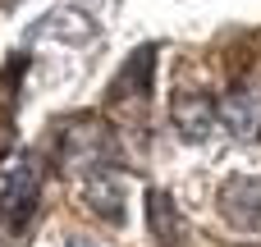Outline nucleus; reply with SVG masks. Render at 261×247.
Segmentation results:
<instances>
[{
    "label": "nucleus",
    "instance_id": "5",
    "mask_svg": "<svg viewBox=\"0 0 261 247\" xmlns=\"http://www.w3.org/2000/svg\"><path fill=\"white\" fill-rule=\"evenodd\" d=\"M174 124H179V133L188 142H202L206 128L216 124V101H206V96H179L174 101Z\"/></svg>",
    "mask_w": 261,
    "mask_h": 247
},
{
    "label": "nucleus",
    "instance_id": "10",
    "mask_svg": "<svg viewBox=\"0 0 261 247\" xmlns=\"http://www.w3.org/2000/svg\"><path fill=\"white\" fill-rule=\"evenodd\" d=\"M73 247H96V243H87V238H78V243H73Z\"/></svg>",
    "mask_w": 261,
    "mask_h": 247
},
{
    "label": "nucleus",
    "instance_id": "7",
    "mask_svg": "<svg viewBox=\"0 0 261 247\" xmlns=\"http://www.w3.org/2000/svg\"><path fill=\"white\" fill-rule=\"evenodd\" d=\"M147 215H151V234L161 238V247H184V220H179L170 193H151L147 197Z\"/></svg>",
    "mask_w": 261,
    "mask_h": 247
},
{
    "label": "nucleus",
    "instance_id": "2",
    "mask_svg": "<svg viewBox=\"0 0 261 247\" xmlns=\"http://www.w3.org/2000/svg\"><path fill=\"white\" fill-rule=\"evenodd\" d=\"M60 156H64L69 170H96V174L110 170V165L119 160L110 128H106V124H92V119H78V124L64 128V138H60Z\"/></svg>",
    "mask_w": 261,
    "mask_h": 247
},
{
    "label": "nucleus",
    "instance_id": "11",
    "mask_svg": "<svg viewBox=\"0 0 261 247\" xmlns=\"http://www.w3.org/2000/svg\"><path fill=\"white\" fill-rule=\"evenodd\" d=\"M0 151H5V142H0Z\"/></svg>",
    "mask_w": 261,
    "mask_h": 247
},
{
    "label": "nucleus",
    "instance_id": "9",
    "mask_svg": "<svg viewBox=\"0 0 261 247\" xmlns=\"http://www.w3.org/2000/svg\"><path fill=\"white\" fill-rule=\"evenodd\" d=\"M18 73H23V60H14V64L5 69V78H0V115H5V119L14 115V92H18L14 78H18Z\"/></svg>",
    "mask_w": 261,
    "mask_h": 247
},
{
    "label": "nucleus",
    "instance_id": "1",
    "mask_svg": "<svg viewBox=\"0 0 261 247\" xmlns=\"http://www.w3.org/2000/svg\"><path fill=\"white\" fill-rule=\"evenodd\" d=\"M37 165L28 160H9L0 170V229L5 234H23L32 211H37Z\"/></svg>",
    "mask_w": 261,
    "mask_h": 247
},
{
    "label": "nucleus",
    "instance_id": "8",
    "mask_svg": "<svg viewBox=\"0 0 261 247\" xmlns=\"http://www.w3.org/2000/svg\"><path fill=\"white\" fill-rule=\"evenodd\" d=\"M87 197H92V211H96V215H106L110 225H119V220H124V193H119V183H115V179L92 174Z\"/></svg>",
    "mask_w": 261,
    "mask_h": 247
},
{
    "label": "nucleus",
    "instance_id": "3",
    "mask_svg": "<svg viewBox=\"0 0 261 247\" xmlns=\"http://www.w3.org/2000/svg\"><path fill=\"white\" fill-rule=\"evenodd\" d=\"M220 215L243 234H261V179H229L220 188Z\"/></svg>",
    "mask_w": 261,
    "mask_h": 247
},
{
    "label": "nucleus",
    "instance_id": "6",
    "mask_svg": "<svg viewBox=\"0 0 261 247\" xmlns=\"http://www.w3.org/2000/svg\"><path fill=\"white\" fill-rule=\"evenodd\" d=\"M216 115L239 133V138H252L261 128V101L252 96V92H234V96H225L220 105H216Z\"/></svg>",
    "mask_w": 261,
    "mask_h": 247
},
{
    "label": "nucleus",
    "instance_id": "4",
    "mask_svg": "<svg viewBox=\"0 0 261 247\" xmlns=\"http://www.w3.org/2000/svg\"><path fill=\"white\" fill-rule=\"evenodd\" d=\"M151 64H156V50L151 46L133 50L128 64L119 69V78L110 83V101H124V96H142L147 101V92H151Z\"/></svg>",
    "mask_w": 261,
    "mask_h": 247
}]
</instances>
